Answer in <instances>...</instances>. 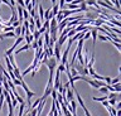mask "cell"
Segmentation results:
<instances>
[{
  "label": "cell",
  "instance_id": "cell-1",
  "mask_svg": "<svg viewBox=\"0 0 121 116\" xmlns=\"http://www.w3.org/2000/svg\"><path fill=\"white\" fill-rule=\"evenodd\" d=\"M45 66L48 67L49 69V78H53V74H54L56 69H57V66H58V62L54 57H49L48 61L45 62Z\"/></svg>",
  "mask_w": 121,
  "mask_h": 116
},
{
  "label": "cell",
  "instance_id": "cell-2",
  "mask_svg": "<svg viewBox=\"0 0 121 116\" xmlns=\"http://www.w3.org/2000/svg\"><path fill=\"white\" fill-rule=\"evenodd\" d=\"M98 17H100V14H98V13H97L93 8H88V10L86 12V14H85V17H83V18H85L86 20L93 21V20L98 19Z\"/></svg>",
  "mask_w": 121,
  "mask_h": 116
},
{
  "label": "cell",
  "instance_id": "cell-3",
  "mask_svg": "<svg viewBox=\"0 0 121 116\" xmlns=\"http://www.w3.org/2000/svg\"><path fill=\"white\" fill-rule=\"evenodd\" d=\"M52 90H53V78H49L48 83H47V87H45V90H44V95L40 97V100H47L48 96L51 95Z\"/></svg>",
  "mask_w": 121,
  "mask_h": 116
},
{
  "label": "cell",
  "instance_id": "cell-4",
  "mask_svg": "<svg viewBox=\"0 0 121 116\" xmlns=\"http://www.w3.org/2000/svg\"><path fill=\"white\" fill-rule=\"evenodd\" d=\"M53 47H54V48H53V52H54V56H53V57L57 59V62H58V61H60V52H62V47H60L57 42L54 43V46H53Z\"/></svg>",
  "mask_w": 121,
  "mask_h": 116
},
{
  "label": "cell",
  "instance_id": "cell-5",
  "mask_svg": "<svg viewBox=\"0 0 121 116\" xmlns=\"http://www.w3.org/2000/svg\"><path fill=\"white\" fill-rule=\"evenodd\" d=\"M91 30L90 33H91V37H92V42H93V44H92V47H93V52H95V46H96V40H97V34H98V32H97V28L96 27H91Z\"/></svg>",
  "mask_w": 121,
  "mask_h": 116
},
{
  "label": "cell",
  "instance_id": "cell-6",
  "mask_svg": "<svg viewBox=\"0 0 121 116\" xmlns=\"http://www.w3.org/2000/svg\"><path fill=\"white\" fill-rule=\"evenodd\" d=\"M76 92V97H77V101H78V103L81 105V107L83 108V110H87V107H86V105H85V102H83V100H82V97L79 96V93L77 92V91H74Z\"/></svg>",
  "mask_w": 121,
  "mask_h": 116
},
{
  "label": "cell",
  "instance_id": "cell-7",
  "mask_svg": "<svg viewBox=\"0 0 121 116\" xmlns=\"http://www.w3.org/2000/svg\"><path fill=\"white\" fill-rule=\"evenodd\" d=\"M30 49V46L29 44H24V46H22V47H19L17 51H15V54H19V53H22L23 51H29Z\"/></svg>",
  "mask_w": 121,
  "mask_h": 116
},
{
  "label": "cell",
  "instance_id": "cell-8",
  "mask_svg": "<svg viewBox=\"0 0 121 116\" xmlns=\"http://www.w3.org/2000/svg\"><path fill=\"white\" fill-rule=\"evenodd\" d=\"M97 38H100L102 42H105V40H111V37L108 35H104V34H97Z\"/></svg>",
  "mask_w": 121,
  "mask_h": 116
},
{
  "label": "cell",
  "instance_id": "cell-9",
  "mask_svg": "<svg viewBox=\"0 0 121 116\" xmlns=\"http://www.w3.org/2000/svg\"><path fill=\"white\" fill-rule=\"evenodd\" d=\"M29 19V13L26 9H23V20H28Z\"/></svg>",
  "mask_w": 121,
  "mask_h": 116
},
{
  "label": "cell",
  "instance_id": "cell-10",
  "mask_svg": "<svg viewBox=\"0 0 121 116\" xmlns=\"http://www.w3.org/2000/svg\"><path fill=\"white\" fill-rule=\"evenodd\" d=\"M8 32H14V28L9 25V27H3V33H8Z\"/></svg>",
  "mask_w": 121,
  "mask_h": 116
},
{
  "label": "cell",
  "instance_id": "cell-11",
  "mask_svg": "<svg viewBox=\"0 0 121 116\" xmlns=\"http://www.w3.org/2000/svg\"><path fill=\"white\" fill-rule=\"evenodd\" d=\"M93 101H100V102H102V101H106L107 100V96H102V97H92Z\"/></svg>",
  "mask_w": 121,
  "mask_h": 116
},
{
  "label": "cell",
  "instance_id": "cell-12",
  "mask_svg": "<svg viewBox=\"0 0 121 116\" xmlns=\"http://www.w3.org/2000/svg\"><path fill=\"white\" fill-rule=\"evenodd\" d=\"M40 101H42L40 99H38V100H35V101H34V103L32 105V106H30V110H34V108H37V106L40 103Z\"/></svg>",
  "mask_w": 121,
  "mask_h": 116
},
{
  "label": "cell",
  "instance_id": "cell-13",
  "mask_svg": "<svg viewBox=\"0 0 121 116\" xmlns=\"http://www.w3.org/2000/svg\"><path fill=\"white\" fill-rule=\"evenodd\" d=\"M112 88H113V92H116V93H119V92L121 91V88H120V83L112 85Z\"/></svg>",
  "mask_w": 121,
  "mask_h": 116
},
{
  "label": "cell",
  "instance_id": "cell-14",
  "mask_svg": "<svg viewBox=\"0 0 121 116\" xmlns=\"http://www.w3.org/2000/svg\"><path fill=\"white\" fill-rule=\"evenodd\" d=\"M98 91H100L101 93H104L105 96H107V95H108V90L106 88V86H105V87H100V88H98Z\"/></svg>",
  "mask_w": 121,
  "mask_h": 116
},
{
  "label": "cell",
  "instance_id": "cell-15",
  "mask_svg": "<svg viewBox=\"0 0 121 116\" xmlns=\"http://www.w3.org/2000/svg\"><path fill=\"white\" fill-rule=\"evenodd\" d=\"M32 35H33V39H34V40H37V39L40 37V33L38 32V30H34V32L32 33Z\"/></svg>",
  "mask_w": 121,
  "mask_h": 116
},
{
  "label": "cell",
  "instance_id": "cell-16",
  "mask_svg": "<svg viewBox=\"0 0 121 116\" xmlns=\"http://www.w3.org/2000/svg\"><path fill=\"white\" fill-rule=\"evenodd\" d=\"M107 102H108V105L111 107H115V105H116V102H117V100H115V99H110V100H107Z\"/></svg>",
  "mask_w": 121,
  "mask_h": 116
},
{
  "label": "cell",
  "instance_id": "cell-17",
  "mask_svg": "<svg viewBox=\"0 0 121 116\" xmlns=\"http://www.w3.org/2000/svg\"><path fill=\"white\" fill-rule=\"evenodd\" d=\"M110 42H111V44H112V46H113V47H115V48H116V49H117V51H120V49H121V46H120V43H117V42H113V40H112V39H111V40H110Z\"/></svg>",
  "mask_w": 121,
  "mask_h": 116
},
{
  "label": "cell",
  "instance_id": "cell-18",
  "mask_svg": "<svg viewBox=\"0 0 121 116\" xmlns=\"http://www.w3.org/2000/svg\"><path fill=\"white\" fill-rule=\"evenodd\" d=\"M79 9H81V10H82V12H85V13H86V12H87V10H88V6H87V5L85 4V3H82V4H81V5H79Z\"/></svg>",
  "mask_w": 121,
  "mask_h": 116
},
{
  "label": "cell",
  "instance_id": "cell-19",
  "mask_svg": "<svg viewBox=\"0 0 121 116\" xmlns=\"http://www.w3.org/2000/svg\"><path fill=\"white\" fill-rule=\"evenodd\" d=\"M116 83H120V74H119V76H117L116 78L111 80V86H112V85H116Z\"/></svg>",
  "mask_w": 121,
  "mask_h": 116
},
{
  "label": "cell",
  "instance_id": "cell-20",
  "mask_svg": "<svg viewBox=\"0 0 121 116\" xmlns=\"http://www.w3.org/2000/svg\"><path fill=\"white\" fill-rule=\"evenodd\" d=\"M74 34H76V30H74V29H73V28H72V29H71V30H69V32H68V33H67V37H68V38H72V37H73Z\"/></svg>",
  "mask_w": 121,
  "mask_h": 116
},
{
  "label": "cell",
  "instance_id": "cell-21",
  "mask_svg": "<svg viewBox=\"0 0 121 116\" xmlns=\"http://www.w3.org/2000/svg\"><path fill=\"white\" fill-rule=\"evenodd\" d=\"M81 76H88V68H87V67H83V69H82V74Z\"/></svg>",
  "mask_w": 121,
  "mask_h": 116
},
{
  "label": "cell",
  "instance_id": "cell-22",
  "mask_svg": "<svg viewBox=\"0 0 121 116\" xmlns=\"http://www.w3.org/2000/svg\"><path fill=\"white\" fill-rule=\"evenodd\" d=\"M51 96L53 97V101H56V100H57V91H56V90H52Z\"/></svg>",
  "mask_w": 121,
  "mask_h": 116
},
{
  "label": "cell",
  "instance_id": "cell-23",
  "mask_svg": "<svg viewBox=\"0 0 121 116\" xmlns=\"http://www.w3.org/2000/svg\"><path fill=\"white\" fill-rule=\"evenodd\" d=\"M30 48H33V49H37L38 48V44H37V40H33L32 43H30Z\"/></svg>",
  "mask_w": 121,
  "mask_h": 116
},
{
  "label": "cell",
  "instance_id": "cell-24",
  "mask_svg": "<svg viewBox=\"0 0 121 116\" xmlns=\"http://www.w3.org/2000/svg\"><path fill=\"white\" fill-rule=\"evenodd\" d=\"M58 68H57V71H59V72H64L66 71V67H64L63 64H59V66H57Z\"/></svg>",
  "mask_w": 121,
  "mask_h": 116
},
{
  "label": "cell",
  "instance_id": "cell-25",
  "mask_svg": "<svg viewBox=\"0 0 121 116\" xmlns=\"http://www.w3.org/2000/svg\"><path fill=\"white\" fill-rule=\"evenodd\" d=\"M19 25H22V23H20L19 20H15L14 23L11 24V27H13V28H17V27H19Z\"/></svg>",
  "mask_w": 121,
  "mask_h": 116
},
{
  "label": "cell",
  "instance_id": "cell-26",
  "mask_svg": "<svg viewBox=\"0 0 121 116\" xmlns=\"http://www.w3.org/2000/svg\"><path fill=\"white\" fill-rule=\"evenodd\" d=\"M13 83H14V86H20V83H22V81H19V80H13Z\"/></svg>",
  "mask_w": 121,
  "mask_h": 116
},
{
  "label": "cell",
  "instance_id": "cell-27",
  "mask_svg": "<svg viewBox=\"0 0 121 116\" xmlns=\"http://www.w3.org/2000/svg\"><path fill=\"white\" fill-rule=\"evenodd\" d=\"M66 4V3H64V0H59V4H58V6H59V9L62 10L63 9V5Z\"/></svg>",
  "mask_w": 121,
  "mask_h": 116
},
{
  "label": "cell",
  "instance_id": "cell-28",
  "mask_svg": "<svg viewBox=\"0 0 121 116\" xmlns=\"http://www.w3.org/2000/svg\"><path fill=\"white\" fill-rule=\"evenodd\" d=\"M102 105H104V106H105L106 108L110 107V105H108V102H107V100H106V101H102Z\"/></svg>",
  "mask_w": 121,
  "mask_h": 116
},
{
  "label": "cell",
  "instance_id": "cell-29",
  "mask_svg": "<svg viewBox=\"0 0 121 116\" xmlns=\"http://www.w3.org/2000/svg\"><path fill=\"white\" fill-rule=\"evenodd\" d=\"M85 114H86V116H91V114H90L88 110H85Z\"/></svg>",
  "mask_w": 121,
  "mask_h": 116
},
{
  "label": "cell",
  "instance_id": "cell-30",
  "mask_svg": "<svg viewBox=\"0 0 121 116\" xmlns=\"http://www.w3.org/2000/svg\"><path fill=\"white\" fill-rule=\"evenodd\" d=\"M52 3H53V5H54V4H57V0H52Z\"/></svg>",
  "mask_w": 121,
  "mask_h": 116
},
{
  "label": "cell",
  "instance_id": "cell-31",
  "mask_svg": "<svg viewBox=\"0 0 121 116\" xmlns=\"http://www.w3.org/2000/svg\"><path fill=\"white\" fill-rule=\"evenodd\" d=\"M14 1H17V0H14Z\"/></svg>",
  "mask_w": 121,
  "mask_h": 116
},
{
  "label": "cell",
  "instance_id": "cell-32",
  "mask_svg": "<svg viewBox=\"0 0 121 116\" xmlns=\"http://www.w3.org/2000/svg\"><path fill=\"white\" fill-rule=\"evenodd\" d=\"M110 116H112V115H110Z\"/></svg>",
  "mask_w": 121,
  "mask_h": 116
}]
</instances>
